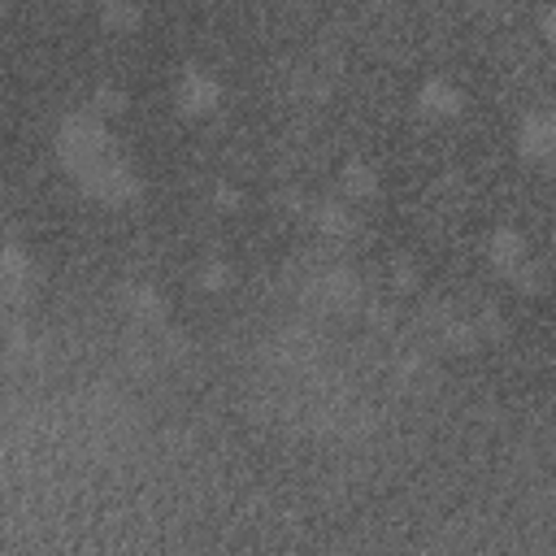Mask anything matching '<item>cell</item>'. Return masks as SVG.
I'll return each instance as SVG.
<instances>
[{
  "mask_svg": "<svg viewBox=\"0 0 556 556\" xmlns=\"http://www.w3.org/2000/svg\"><path fill=\"white\" fill-rule=\"evenodd\" d=\"M56 152H61V161H65L74 174H83L87 165H96L100 156H109V152H113V148H109V122L83 104L78 113L61 117Z\"/></svg>",
  "mask_w": 556,
  "mask_h": 556,
  "instance_id": "obj_1",
  "label": "cell"
},
{
  "mask_svg": "<svg viewBox=\"0 0 556 556\" xmlns=\"http://www.w3.org/2000/svg\"><path fill=\"white\" fill-rule=\"evenodd\" d=\"M78 187H83L87 200H96V204H104V208H122V204L139 200V191H143L139 174H135L130 161H122L117 152H109V156H100L96 165H87V169L78 174Z\"/></svg>",
  "mask_w": 556,
  "mask_h": 556,
  "instance_id": "obj_2",
  "label": "cell"
},
{
  "mask_svg": "<svg viewBox=\"0 0 556 556\" xmlns=\"http://www.w3.org/2000/svg\"><path fill=\"white\" fill-rule=\"evenodd\" d=\"M222 100H226V83L208 70V65H200V61H187L182 70H178V78H174V109L182 113V117H213L217 109H222Z\"/></svg>",
  "mask_w": 556,
  "mask_h": 556,
  "instance_id": "obj_3",
  "label": "cell"
},
{
  "mask_svg": "<svg viewBox=\"0 0 556 556\" xmlns=\"http://www.w3.org/2000/svg\"><path fill=\"white\" fill-rule=\"evenodd\" d=\"M517 156L534 169H556V104H534L517 122Z\"/></svg>",
  "mask_w": 556,
  "mask_h": 556,
  "instance_id": "obj_4",
  "label": "cell"
},
{
  "mask_svg": "<svg viewBox=\"0 0 556 556\" xmlns=\"http://www.w3.org/2000/svg\"><path fill=\"white\" fill-rule=\"evenodd\" d=\"M465 87L452 78V74H426L421 83H417V91H413V104H417V113L421 117H430V122H452V117H460L465 113Z\"/></svg>",
  "mask_w": 556,
  "mask_h": 556,
  "instance_id": "obj_5",
  "label": "cell"
},
{
  "mask_svg": "<svg viewBox=\"0 0 556 556\" xmlns=\"http://www.w3.org/2000/svg\"><path fill=\"white\" fill-rule=\"evenodd\" d=\"M304 222H308L326 243H348V239L356 235V226H361L356 204H352V200H343L339 191H334V195L313 200V204H308V213H304Z\"/></svg>",
  "mask_w": 556,
  "mask_h": 556,
  "instance_id": "obj_6",
  "label": "cell"
},
{
  "mask_svg": "<svg viewBox=\"0 0 556 556\" xmlns=\"http://www.w3.org/2000/svg\"><path fill=\"white\" fill-rule=\"evenodd\" d=\"M482 256H486V265L500 274V278H513L530 256H534V243H530V235L521 230V226H495L491 235H486V243H482Z\"/></svg>",
  "mask_w": 556,
  "mask_h": 556,
  "instance_id": "obj_7",
  "label": "cell"
},
{
  "mask_svg": "<svg viewBox=\"0 0 556 556\" xmlns=\"http://www.w3.org/2000/svg\"><path fill=\"white\" fill-rule=\"evenodd\" d=\"M334 191L352 204H369V200L382 195V169L369 156H348L334 174Z\"/></svg>",
  "mask_w": 556,
  "mask_h": 556,
  "instance_id": "obj_8",
  "label": "cell"
},
{
  "mask_svg": "<svg viewBox=\"0 0 556 556\" xmlns=\"http://www.w3.org/2000/svg\"><path fill=\"white\" fill-rule=\"evenodd\" d=\"M117 304L135 321H161L165 317V291L156 282H148V278H126L117 287Z\"/></svg>",
  "mask_w": 556,
  "mask_h": 556,
  "instance_id": "obj_9",
  "label": "cell"
},
{
  "mask_svg": "<svg viewBox=\"0 0 556 556\" xmlns=\"http://www.w3.org/2000/svg\"><path fill=\"white\" fill-rule=\"evenodd\" d=\"M96 22L109 35H135L143 26V4L139 0H100L96 4Z\"/></svg>",
  "mask_w": 556,
  "mask_h": 556,
  "instance_id": "obj_10",
  "label": "cell"
},
{
  "mask_svg": "<svg viewBox=\"0 0 556 556\" xmlns=\"http://www.w3.org/2000/svg\"><path fill=\"white\" fill-rule=\"evenodd\" d=\"M87 109H91V113H100L104 122H117V117H126V109H130V91H126L122 83L104 78V83H96V87H91Z\"/></svg>",
  "mask_w": 556,
  "mask_h": 556,
  "instance_id": "obj_11",
  "label": "cell"
},
{
  "mask_svg": "<svg viewBox=\"0 0 556 556\" xmlns=\"http://www.w3.org/2000/svg\"><path fill=\"white\" fill-rule=\"evenodd\" d=\"M235 265L226 261V256H204L200 265H195V274H191V282H195V291H204V295H222V291H230L235 287Z\"/></svg>",
  "mask_w": 556,
  "mask_h": 556,
  "instance_id": "obj_12",
  "label": "cell"
},
{
  "mask_svg": "<svg viewBox=\"0 0 556 556\" xmlns=\"http://www.w3.org/2000/svg\"><path fill=\"white\" fill-rule=\"evenodd\" d=\"M508 287L513 291H521V295H543L547 287H552V265H547V256H530L513 278H508Z\"/></svg>",
  "mask_w": 556,
  "mask_h": 556,
  "instance_id": "obj_13",
  "label": "cell"
},
{
  "mask_svg": "<svg viewBox=\"0 0 556 556\" xmlns=\"http://www.w3.org/2000/svg\"><path fill=\"white\" fill-rule=\"evenodd\" d=\"M443 343H447L452 352H473V348H482L486 339H482L478 317H452V321H443Z\"/></svg>",
  "mask_w": 556,
  "mask_h": 556,
  "instance_id": "obj_14",
  "label": "cell"
},
{
  "mask_svg": "<svg viewBox=\"0 0 556 556\" xmlns=\"http://www.w3.org/2000/svg\"><path fill=\"white\" fill-rule=\"evenodd\" d=\"M208 208H217V213H243L248 208V191L239 187V182H230V178H217L213 187H208Z\"/></svg>",
  "mask_w": 556,
  "mask_h": 556,
  "instance_id": "obj_15",
  "label": "cell"
},
{
  "mask_svg": "<svg viewBox=\"0 0 556 556\" xmlns=\"http://www.w3.org/2000/svg\"><path fill=\"white\" fill-rule=\"evenodd\" d=\"M417 278H421V269H417V261H408V256H400V261L391 265V287H395L400 295H408V291H417Z\"/></svg>",
  "mask_w": 556,
  "mask_h": 556,
  "instance_id": "obj_16",
  "label": "cell"
},
{
  "mask_svg": "<svg viewBox=\"0 0 556 556\" xmlns=\"http://www.w3.org/2000/svg\"><path fill=\"white\" fill-rule=\"evenodd\" d=\"M534 26H539V35H543V43H552V48H556V0H547V4L539 9V17H534Z\"/></svg>",
  "mask_w": 556,
  "mask_h": 556,
  "instance_id": "obj_17",
  "label": "cell"
},
{
  "mask_svg": "<svg viewBox=\"0 0 556 556\" xmlns=\"http://www.w3.org/2000/svg\"><path fill=\"white\" fill-rule=\"evenodd\" d=\"M547 243H552V256H556V217H552V226H547Z\"/></svg>",
  "mask_w": 556,
  "mask_h": 556,
  "instance_id": "obj_18",
  "label": "cell"
},
{
  "mask_svg": "<svg viewBox=\"0 0 556 556\" xmlns=\"http://www.w3.org/2000/svg\"><path fill=\"white\" fill-rule=\"evenodd\" d=\"M235 4H239V0H235Z\"/></svg>",
  "mask_w": 556,
  "mask_h": 556,
  "instance_id": "obj_19",
  "label": "cell"
}]
</instances>
